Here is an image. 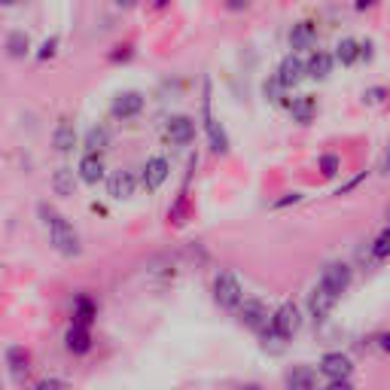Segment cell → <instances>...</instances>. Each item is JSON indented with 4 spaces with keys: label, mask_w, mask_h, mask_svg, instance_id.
I'll use <instances>...</instances> for the list:
<instances>
[{
    "label": "cell",
    "mask_w": 390,
    "mask_h": 390,
    "mask_svg": "<svg viewBox=\"0 0 390 390\" xmlns=\"http://www.w3.org/2000/svg\"><path fill=\"white\" fill-rule=\"evenodd\" d=\"M323 390H354V387H351V381H333V384L323 387Z\"/></svg>",
    "instance_id": "e575fe53"
},
{
    "label": "cell",
    "mask_w": 390,
    "mask_h": 390,
    "mask_svg": "<svg viewBox=\"0 0 390 390\" xmlns=\"http://www.w3.org/2000/svg\"><path fill=\"white\" fill-rule=\"evenodd\" d=\"M37 390H68V384H64L61 378H43L37 384Z\"/></svg>",
    "instance_id": "1f68e13d"
},
{
    "label": "cell",
    "mask_w": 390,
    "mask_h": 390,
    "mask_svg": "<svg viewBox=\"0 0 390 390\" xmlns=\"http://www.w3.org/2000/svg\"><path fill=\"white\" fill-rule=\"evenodd\" d=\"M290 113H293L296 122H302V126H308L314 119V113H317V101H314L311 95H299L290 101Z\"/></svg>",
    "instance_id": "2e32d148"
},
{
    "label": "cell",
    "mask_w": 390,
    "mask_h": 390,
    "mask_svg": "<svg viewBox=\"0 0 390 390\" xmlns=\"http://www.w3.org/2000/svg\"><path fill=\"white\" fill-rule=\"evenodd\" d=\"M314 40H317V28L311 22H296L293 31H290V43L293 49H311Z\"/></svg>",
    "instance_id": "e0dca14e"
},
{
    "label": "cell",
    "mask_w": 390,
    "mask_h": 390,
    "mask_svg": "<svg viewBox=\"0 0 390 390\" xmlns=\"http://www.w3.org/2000/svg\"><path fill=\"white\" fill-rule=\"evenodd\" d=\"M338 168H342V159H338L336 153L320 156V171H323V177H336Z\"/></svg>",
    "instance_id": "f1b7e54d"
},
{
    "label": "cell",
    "mask_w": 390,
    "mask_h": 390,
    "mask_svg": "<svg viewBox=\"0 0 390 390\" xmlns=\"http://www.w3.org/2000/svg\"><path fill=\"white\" fill-rule=\"evenodd\" d=\"M333 305H336V296L329 293L327 287H314L311 293H308V311H311V317L314 320H327L329 317V311H333Z\"/></svg>",
    "instance_id": "30bf717a"
},
{
    "label": "cell",
    "mask_w": 390,
    "mask_h": 390,
    "mask_svg": "<svg viewBox=\"0 0 390 390\" xmlns=\"http://www.w3.org/2000/svg\"><path fill=\"white\" fill-rule=\"evenodd\" d=\"M6 363H10V369H13V375L15 378H24L28 375V351H24V347H10V351H6Z\"/></svg>",
    "instance_id": "603a6c76"
},
{
    "label": "cell",
    "mask_w": 390,
    "mask_h": 390,
    "mask_svg": "<svg viewBox=\"0 0 390 390\" xmlns=\"http://www.w3.org/2000/svg\"><path fill=\"white\" fill-rule=\"evenodd\" d=\"M95 320V305H92V299L89 296H80L77 299V311H73V323L77 327H86L89 329V323Z\"/></svg>",
    "instance_id": "d4e9b609"
},
{
    "label": "cell",
    "mask_w": 390,
    "mask_h": 390,
    "mask_svg": "<svg viewBox=\"0 0 390 390\" xmlns=\"http://www.w3.org/2000/svg\"><path fill=\"white\" fill-rule=\"evenodd\" d=\"M363 180H366V171H363V174H357L354 180H347L345 186H338V189H336V195H347V193H351V189H357V186H360Z\"/></svg>",
    "instance_id": "4dcf8cb0"
},
{
    "label": "cell",
    "mask_w": 390,
    "mask_h": 390,
    "mask_svg": "<svg viewBox=\"0 0 390 390\" xmlns=\"http://www.w3.org/2000/svg\"><path fill=\"white\" fill-rule=\"evenodd\" d=\"M336 58L345 64V68H351V64H357V58H360V43H357L354 37L338 40V46H336Z\"/></svg>",
    "instance_id": "7402d4cb"
},
{
    "label": "cell",
    "mask_w": 390,
    "mask_h": 390,
    "mask_svg": "<svg viewBox=\"0 0 390 390\" xmlns=\"http://www.w3.org/2000/svg\"><path fill=\"white\" fill-rule=\"evenodd\" d=\"M64 345H68L70 354H89V347H92V336H89L86 327H73L68 329V336H64Z\"/></svg>",
    "instance_id": "ac0fdd59"
},
{
    "label": "cell",
    "mask_w": 390,
    "mask_h": 390,
    "mask_svg": "<svg viewBox=\"0 0 390 390\" xmlns=\"http://www.w3.org/2000/svg\"><path fill=\"white\" fill-rule=\"evenodd\" d=\"M165 135H168V140H171V144H177V147L193 144V140H195V119H193V116H171Z\"/></svg>",
    "instance_id": "8992f818"
},
{
    "label": "cell",
    "mask_w": 390,
    "mask_h": 390,
    "mask_svg": "<svg viewBox=\"0 0 390 390\" xmlns=\"http://www.w3.org/2000/svg\"><path fill=\"white\" fill-rule=\"evenodd\" d=\"M110 147V131H107L104 126H95V128H89V135H86V149L89 153H101V149Z\"/></svg>",
    "instance_id": "cb8c5ba5"
},
{
    "label": "cell",
    "mask_w": 390,
    "mask_h": 390,
    "mask_svg": "<svg viewBox=\"0 0 390 390\" xmlns=\"http://www.w3.org/2000/svg\"><path fill=\"white\" fill-rule=\"evenodd\" d=\"M40 213H43V220H46V226H49V241H52L55 250L64 253V256H77L82 250L77 229H73L70 223L64 220L61 213L55 211V207H49V204H40Z\"/></svg>",
    "instance_id": "6da1fadb"
},
{
    "label": "cell",
    "mask_w": 390,
    "mask_h": 390,
    "mask_svg": "<svg viewBox=\"0 0 390 390\" xmlns=\"http://www.w3.org/2000/svg\"><path fill=\"white\" fill-rule=\"evenodd\" d=\"M284 82H280L278 77H271V80H265L262 82V95H265V101H271V104H284Z\"/></svg>",
    "instance_id": "83f0119b"
},
{
    "label": "cell",
    "mask_w": 390,
    "mask_h": 390,
    "mask_svg": "<svg viewBox=\"0 0 390 390\" xmlns=\"http://www.w3.org/2000/svg\"><path fill=\"white\" fill-rule=\"evenodd\" d=\"M378 345H381V351H384V354H390V333L381 336V338H378Z\"/></svg>",
    "instance_id": "d590c367"
},
{
    "label": "cell",
    "mask_w": 390,
    "mask_h": 390,
    "mask_svg": "<svg viewBox=\"0 0 390 390\" xmlns=\"http://www.w3.org/2000/svg\"><path fill=\"white\" fill-rule=\"evenodd\" d=\"M135 186H137V180L131 171H113L110 177H107V193H110V198H116V202L135 195Z\"/></svg>",
    "instance_id": "ba28073f"
},
{
    "label": "cell",
    "mask_w": 390,
    "mask_h": 390,
    "mask_svg": "<svg viewBox=\"0 0 390 390\" xmlns=\"http://www.w3.org/2000/svg\"><path fill=\"white\" fill-rule=\"evenodd\" d=\"M52 189L58 195H73L77 193V174H73L70 168H58L52 174Z\"/></svg>",
    "instance_id": "44dd1931"
},
{
    "label": "cell",
    "mask_w": 390,
    "mask_h": 390,
    "mask_svg": "<svg viewBox=\"0 0 390 390\" xmlns=\"http://www.w3.org/2000/svg\"><path fill=\"white\" fill-rule=\"evenodd\" d=\"M299 327H302V314H299V308L293 302L280 305V308L271 314V323H269V329L280 338V342H284V338H293L299 333Z\"/></svg>",
    "instance_id": "3957f363"
},
{
    "label": "cell",
    "mask_w": 390,
    "mask_h": 390,
    "mask_svg": "<svg viewBox=\"0 0 390 390\" xmlns=\"http://www.w3.org/2000/svg\"><path fill=\"white\" fill-rule=\"evenodd\" d=\"M168 174H171V165L168 159H162V156H153L147 165H144V186L149 189V193H156L165 180H168Z\"/></svg>",
    "instance_id": "9c48e42d"
},
{
    "label": "cell",
    "mask_w": 390,
    "mask_h": 390,
    "mask_svg": "<svg viewBox=\"0 0 390 390\" xmlns=\"http://www.w3.org/2000/svg\"><path fill=\"white\" fill-rule=\"evenodd\" d=\"M363 98H366V104H381V101L387 98V89H384V86H375V89H369V92L363 95Z\"/></svg>",
    "instance_id": "f546056e"
},
{
    "label": "cell",
    "mask_w": 390,
    "mask_h": 390,
    "mask_svg": "<svg viewBox=\"0 0 390 390\" xmlns=\"http://www.w3.org/2000/svg\"><path fill=\"white\" fill-rule=\"evenodd\" d=\"M52 144L58 153H70L73 144H77V131H73V122L70 119H61L58 122V128H55V135H52Z\"/></svg>",
    "instance_id": "ffe728a7"
},
{
    "label": "cell",
    "mask_w": 390,
    "mask_h": 390,
    "mask_svg": "<svg viewBox=\"0 0 390 390\" xmlns=\"http://www.w3.org/2000/svg\"><path fill=\"white\" fill-rule=\"evenodd\" d=\"M351 265L347 262H327L323 265V275H320V287H327L329 293L336 299L345 293L347 287H351Z\"/></svg>",
    "instance_id": "277c9868"
},
{
    "label": "cell",
    "mask_w": 390,
    "mask_h": 390,
    "mask_svg": "<svg viewBox=\"0 0 390 390\" xmlns=\"http://www.w3.org/2000/svg\"><path fill=\"white\" fill-rule=\"evenodd\" d=\"M305 77H308V68H305V61L296 52H290L284 61H280V68H278V80L284 82V89H290V86H299Z\"/></svg>",
    "instance_id": "52a82bcc"
},
{
    "label": "cell",
    "mask_w": 390,
    "mask_h": 390,
    "mask_svg": "<svg viewBox=\"0 0 390 390\" xmlns=\"http://www.w3.org/2000/svg\"><path fill=\"white\" fill-rule=\"evenodd\" d=\"M384 171H390V153H387V162H384Z\"/></svg>",
    "instance_id": "8d00e7d4"
},
{
    "label": "cell",
    "mask_w": 390,
    "mask_h": 390,
    "mask_svg": "<svg viewBox=\"0 0 390 390\" xmlns=\"http://www.w3.org/2000/svg\"><path fill=\"white\" fill-rule=\"evenodd\" d=\"M296 202H302V193H290V195H284L280 202H275L278 207H287V204H296Z\"/></svg>",
    "instance_id": "836d02e7"
},
{
    "label": "cell",
    "mask_w": 390,
    "mask_h": 390,
    "mask_svg": "<svg viewBox=\"0 0 390 390\" xmlns=\"http://www.w3.org/2000/svg\"><path fill=\"white\" fill-rule=\"evenodd\" d=\"M204 128H207V137H211V149L217 156L223 153H229V137H226V131H223V126L217 119L211 116V101L204 98Z\"/></svg>",
    "instance_id": "7c38bea8"
},
{
    "label": "cell",
    "mask_w": 390,
    "mask_h": 390,
    "mask_svg": "<svg viewBox=\"0 0 390 390\" xmlns=\"http://www.w3.org/2000/svg\"><path fill=\"white\" fill-rule=\"evenodd\" d=\"M305 68H308V77L311 80H327L329 73H333V55L317 49V52H311V58L305 61Z\"/></svg>",
    "instance_id": "9a60e30c"
},
{
    "label": "cell",
    "mask_w": 390,
    "mask_h": 390,
    "mask_svg": "<svg viewBox=\"0 0 390 390\" xmlns=\"http://www.w3.org/2000/svg\"><path fill=\"white\" fill-rule=\"evenodd\" d=\"M28 49H31V40L24 31H13L10 37H6V52H10V58H22V55H28Z\"/></svg>",
    "instance_id": "484cf974"
},
{
    "label": "cell",
    "mask_w": 390,
    "mask_h": 390,
    "mask_svg": "<svg viewBox=\"0 0 390 390\" xmlns=\"http://www.w3.org/2000/svg\"><path fill=\"white\" fill-rule=\"evenodd\" d=\"M372 260L375 262H384V260H390V226L387 229H381V235L372 241Z\"/></svg>",
    "instance_id": "4316f807"
},
{
    "label": "cell",
    "mask_w": 390,
    "mask_h": 390,
    "mask_svg": "<svg viewBox=\"0 0 390 390\" xmlns=\"http://www.w3.org/2000/svg\"><path fill=\"white\" fill-rule=\"evenodd\" d=\"M80 177L86 180V183H98V180L104 177V159L101 153H86L80 159Z\"/></svg>",
    "instance_id": "5bb4252c"
},
{
    "label": "cell",
    "mask_w": 390,
    "mask_h": 390,
    "mask_svg": "<svg viewBox=\"0 0 390 390\" xmlns=\"http://www.w3.org/2000/svg\"><path fill=\"white\" fill-rule=\"evenodd\" d=\"M140 110H144V95H140V92H122V95H116V101L110 107V113L116 116V119H131V116H137Z\"/></svg>",
    "instance_id": "8fae6325"
},
{
    "label": "cell",
    "mask_w": 390,
    "mask_h": 390,
    "mask_svg": "<svg viewBox=\"0 0 390 390\" xmlns=\"http://www.w3.org/2000/svg\"><path fill=\"white\" fill-rule=\"evenodd\" d=\"M320 372H323L327 378H333V381H347V378H351V372H354V360H351L347 354H342V351L323 354Z\"/></svg>",
    "instance_id": "5b68a950"
},
{
    "label": "cell",
    "mask_w": 390,
    "mask_h": 390,
    "mask_svg": "<svg viewBox=\"0 0 390 390\" xmlns=\"http://www.w3.org/2000/svg\"><path fill=\"white\" fill-rule=\"evenodd\" d=\"M287 390H317V375L308 366H296L287 375Z\"/></svg>",
    "instance_id": "d6986e66"
},
{
    "label": "cell",
    "mask_w": 390,
    "mask_h": 390,
    "mask_svg": "<svg viewBox=\"0 0 390 390\" xmlns=\"http://www.w3.org/2000/svg\"><path fill=\"white\" fill-rule=\"evenodd\" d=\"M241 323L250 329H262L269 327V311H265L262 302H241Z\"/></svg>",
    "instance_id": "4fadbf2b"
},
{
    "label": "cell",
    "mask_w": 390,
    "mask_h": 390,
    "mask_svg": "<svg viewBox=\"0 0 390 390\" xmlns=\"http://www.w3.org/2000/svg\"><path fill=\"white\" fill-rule=\"evenodd\" d=\"M55 46H58V37H49L46 43L40 46V52H37V55H40V58H49V55H55Z\"/></svg>",
    "instance_id": "d6a6232c"
},
{
    "label": "cell",
    "mask_w": 390,
    "mask_h": 390,
    "mask_svg": "<svg viewBox=\"0 0 390 390\" xmlns=\"http://www.w3.org/2000/svg\"><path fill=\"white\" fill-rule=\"evenodd\" d=\"M213 299H217L220 308H241L244 302V290L238 284V278L232 275V271H223L213 280Z\"/></svg>",
    "instance_id": "7a4b0ae2"
}]
</instances>
